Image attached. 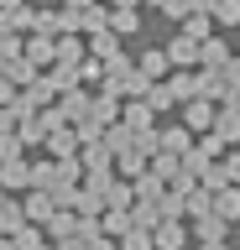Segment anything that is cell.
<instances>
[{
	"label": "cell",
	"mask_w": 240,
	"mask_h": 250,
	"mask_svg": "<svg viewBox=\"0 0 240 250\" xmlns=\"http://www.w3.org/2000/svg\"><path fill=\"white\" fill-rule=\"evenodd\" d=\"M183 130H198V136H204V130H214V104H209V99H188V109H183Z\"/></svg>",
	"instance_id": "6da1fadb"
},
{
	"label": "cell",
	"mask_w": 240,
	"mask_h": 250,
	"mask_svg": "<svg viewBox=\"0 0 240 250\" xmlns=\"http://www.w3.org/2000/svg\"><path fill=\"white\" fill-rule=\"evenodd\" d=\"M183 240H188V234H183L177 219H162L157 229H152V250H183Z\"/></svg>",
	"instance_id": "7a4b0ae2"
},
{
	"label": "cell",
	"mask_w": 240,
	"mask_h": 250,
	"mask_svg": "<svg viewBox=\"0 0 240 250\" xmlns=\"http://www.w3.org/2000/svg\"><path fill=\"white\" fill-rule=\"evenodd\" d=\"M167 62H173V68H193V62H198V42H188V37L177 31L173 47H167Z\"/></svg>",
	"instance_id": "3957f363"
},
{
	"label": "cell",
	"mask_w": 240,
	"mask_h": 250,
	"mask_svg": "<svg viewBox=\"0 0 240 250\" xmlns=\"http://www.w3.org/2000/svg\"><path fill=\"white\" fill-rule=\"evenodd\" d=\"M214 136H219L224 146H230V141H240V115H235L230 104H224V109H214Z\"/></svg>",
	"instance_id": "277c9868"
},
{
	"label": "cell",
	"mask_w": 240,
	"mask_h": 250,
	"mask_svg": "<svg viewBox=\"0 0 240 250\" xmlns=\"http://www.w3.org/2000/svg\"><path fill=\"white\" fill-rule=\"evenodd\" d=\"M198 62H209V68H224V62H230V42H219V37L198 42Z\"/></svg>",
	"instance_id": "5b68a950"
},
{
	"label": "cell",
	"mask_w": 240,
	"mask_h": 250,
	"mask_svg": "<svg viewBox=\"0 0 240 250\" xmlns=\"http://www.w3.org/2000/svg\"><path fill=\"white\" fill-rule=\"evenodd\" d=\"M214 214L230 224V219H240V188H219L214 193Z\"/></svg>",
	"instance_id": "8992f818"
},
{
	"label": "cell",
	"mask_w": 240,
	"mask_h": 250,
	"mask_svg": "<svg viewBox=\"0 0 240 250\" xmlns=\"http://www.w3.org/2000/svg\"><path fill=\"white\" fill-rule=\"evenodd\" d=\"M47 146H52V151H58V162H68V156L79 151V136H73V130H63V125H58V130H47Z\"/></svg>",
	"instance_id": "52a82bcc"
},
{
	"label": "cell",
	"mask_w": 240,
	"mask_h": 250,
	"mask_svg": "<svg viewBox=\"0 0 240 250\" xmlns=\"http://www.w3.org/2000/svg\"><path fill=\"white\" fill-rule=\"evenodd\" d=\"M120 125H131L136 136H146V130H152V104H146V99H136V104L126 109V120H120Z\"/></svg>",
	"instance_id": "ba28073f"
},
{
	"label": "cell",
	"mask_w": 240,
	"mask_h": 250,
	"mask_svg": "<svg viewBox=\"0 0 240 250\" xmlns=\"http://www.w3.org/2000/svg\"><path fill=\"white\" fill-rule=\"evenodd\" d=\"M198 240L204 245H224V219L219 214H198Z\"/></svg>",
	"instance_id": "9c48e42d"
},
{
	"label": "cell",
	"mask_w": 240,
	"mask_h": 250,
	"mask_svg": "<svg viewBox=\"0 0 240 250\" xmlns=\"http://www.w3.org/2000/svg\"><path fill=\"white\" fill-rule=\"evenodd\" d=\"M52 42H58V37H32V42H26V62H32V68H37V62H52V58H58Z\"/></svg>",
	"instance_id": "30bf717a"
},
{
	"label": "cell",
	"mask_w": 240,
	"mask_h": 250,
	"mask_svg": "<svg viewBox=\"0 0 240 250\" xmlns=\"http://www.w3.org/2000/svg\"><path fill=\"white\" fill-rule=\"evenodd\" d=\"M115 115H120V104H115V94H105V99H94L89 104V120L105 130V125H115Z\"/></svg>",
	"instance_id": "8fae6325"
},
{
	"label": "cell",
	"mask_w": 240,
	"mask_h": 250,
	"mask_svg": "<svg viewBox=\"0 0 240 250\" xmlns=\"http://www.w3.org/2000/svg\"><path fill=\"white\" fill-rule=\"evenodd\" d=\"M0 183H5V188H26V183H32V167L16 156V162H5V167H0Z\"/></svg>",
	"instance_id": "7c38bea8"
},
{
	"label": "cell",
	"mask_w": 240,
	"mask_h": 250,
	"mask_svg": "<svg viewBox=\"0 0 240 250\" xmlns=\"http://www.w3.org/2000/svg\"><path fill=\"white\" fill-rule=\"evenodd\" d=\"M131 198H136V203H157L162 198V177H146V172H141L136 188H131Z\"/></svg>",
	"instance_id": "4fadbf2b"
},
{
	"label": "cell",
	"mask_w": 240,
	"mask_h": 250,
	"mask_svg": "<svg viewBox=\"0 0 240 250\" xmlns=\"http://www.w3.org/2000/svg\"><path fill=\"white\" fill-rule=\"evenodd\" d=\"M167 68H173V62H167V52H157V47H152V52H141V73L152 78V83H157Z\"/></svg>",
	"instance_id": "5bb4252c"
},
{
	"label": "cell",
	"mask_w": 240,
	"mask_h": 250,
	"mask_svg": "<svg viewBox=\"0 0 240 250\" xmlns=\"http://www.w3.org/2000/svg\"><path fill=\"white\" fill-rule=\"evenodd\" d=\"M52 208H58V203H52V193H32V198H26V219H37V224H42V219H52Z\"/></svg>",
	"instance_id": "9a60e30c"
},
{
	"label": "cell",
	"mask_w": 240,
	"mask_h": 250,
	"mask_svg": "<svg viewBox=\"0 0 240 250\" xmlns=\"http://www.w3.org/2000/svg\"><path fill=\"white\" fill-rule=\"evenodd\" d=\"M183 37H188V42H209V16H183Z\"/></svg>",
	"instance_id": "2e32d148"
},
{
	"label": "cell",
	"mask_w": 240,
	"mask_h": 250,
	"mask_svg": "<svg viewBox=\"0 0 240 250\" xmlns=\"http://www.w3.org/2000/svg\"><path fill=\"white\" fill-rule=\"evenodd\" d=\"M79 58H84V42H79V37H58V62H63V68H73Z\"/></svg>",
	"instance_id": "e0dca14e"
},
{
	"label": "cell",
	"mask_w": 240,
	"mask_h": 250,
	"mask_svg": "<svg viewBox=\"0 0 240 250\" xmlns=\"http://www.w3.org/2000/svg\"><path fill=\"white\" fill-rule=\"evenodd\" d=\"M110 31L120 37V31H136V11H126V5H110Z\"/></svg>",
	"instance_id": "ac0fdd59"
},
{
	"label": "cell",
	"mask_w": 240,
	"mask_h": 250,
	"mask_svg": "<svg viewBox=\"0 0 240 250\" xmlns=\"http://www.w3.org/2000/svg\"><path fill=\"white\" fill-rule=\"evenodd\" d=\"M99 229H110V234H131V208H110Z\"/></svg>",
	"instance_id": "d6986e66"
},
{
	"label": "cell",
	"mask_w": 240,
	"mask_h": 250,
	"mask_svg": "<svg viewBox=\"0 0 240 250\" xmlns=\"http://www.w3.org/2000/svg\"><path fill=\"white\" fill-rule=\"evenodd\" d=\"M209 16L224 21V26H235V21H240V0H214V11H209Z\"/></svg>",
	"instance_id": "ffe728a7"
},
{
	"label": "cell",
	"mask_w": 240,
	"mask_h": 250,
	"mask_svg": "<svg viewBox=\"0 0 240 250\" xmlns=\"http://www.w3.org/2000/svg\"><path fill=\"white\" fill-rule=\"evenodd\" d=\"M193 151H198V156H204V162H209V156H224V141L214 136V130H204V136H198V146H193Z\"/></svg>",
	"instance_id": "44dd1931"
},
{
	"label": "cell",
	"mask_w": 240,
	"mask_h": 250,
	"mask_svg": "<svg viewBox=\"0 0 240 250\" xmlns=\"http://www.w3.org/2000/svg\"><path fill=\"white\" fill-rule=\"evenodd\" d=\"M131 203H136V198H131V188H126V183H110V193H105V208H131Z\"/></svg>",
	"instance_id": "7402d4cb"
},
{
	"label": "cell",
	"mask_w": 240,
	"mask_h": 250,
	"mask_svg": "<svg viewBox=\"0 0 240 250\" xmlns=\"http://www.w3.org/2000/svg\"><path fill=\"white\" fill-rule=\"evenodd\" d=\"M146 104H152V115L173 104V94H167V83H152V89H146Z\"/></svg>",
	"instance_id": "603a6c76"
},
{
	"label": "cell",
	"mask_w": 240,
	"mask_h": 250,
	"mask_svg": "<svg viewBox=\"0 0 240 250\" xmlns=\"http://www.w3.org/2000/svg\"><path fill=\"white\" fill-rule=\"evenodd\" d=\"M120 172H126V177H141V151H136V146H131V151H120Z\"/></svg>",
	"instance_id": "cb8c5ba5"
},
{
	"label": "cell",
	"mask_w": 240,
	"mask_h": 250,
	"mask_svg": "<svg viewBox=\"0 0 240 250\" xmlns=\"http://www.w3.org/2000/svg\"><path fill=\"white\" fill-rule=\"evenodd\" d=\"M0 229H21V208H16L11 198L0 203Z\"/></svg>",
	"instance_id": "d4e9b609"
},
{
	"label": "cell",
	"mask_w": 240,
	"mask_h": 250,
	"mask_svg": "<svg viewBox=\"0 0 240 250\" xmlns=\"http://www.w3.org/2000/svg\"><path fill=\"white\" fill-rule=\"evenodd\" d=\"M0 156H5V162H16V156H21V136L0 130Z\"/></svg>",
	"instance_id": "484cf974"
},
{
	"label": "cell",
	"mask_w": 240,
	"mask_h": 250,
	"mask_svg": "<svg viewBox=\"0 0 240 250\" xmlns=\"http://www.w3.org/2000/svg\"><path fill=\"white\" fill-rule=\"evenodd\" d=\"M219 167H224V177H230V188H240V151H230Z\"/></svg>",
	"instance_id": "4316f807"
},
{
	"label": "cell",
	"mask_w": 240,
	"mask_h": 250,
	"mask_svg": "<svg viewBox=\"0 0 240 250\" xmlns=\"http://www.w3.org/2000/svg\"><path fill=\"white\" fill-rule=\"evenodd\" d=\"M126 250H152V229H131L126 234Z\"/></svg>",
	"instance_id": "83f0119b"
},
{
	"label": "cell",
	"mask_w": 240,
	"mask_h": 250,
	"mask_svg": "<svg viewBox=\"0 0 240 250\" xmlns=\"http://www.w3.org/2000/svg\"><path fill=\"white\" fill-rule=\"evenodd\" d=\"M162 11H167V16H177V21H183V16H193V0H162Z\"/></svg>",
	"instance_id": "f1b7e54d"
},
{
	"label": "cell",
	"mask_w": 240,
	"mask_h": 250,
	"mask_svg": "<svg viewBox=\"0 0 240 250\" xmlns=\"http://www.w3.org/2000/svg\"><path fill=\"white\" fill-rule=\"evenodd\" d=\"M58 250H84V240H58Z\"/></svg>",
	"instance_id": "f546056e"
},
{
	"label": "cell",
	"mask_w": 240,
	"mask_h": 250,
	"mask_svg": "<svg viewBox=\"0 0 240 250\" xmlns=\"http://www.w3.org/2000/svg\"><path fill=\"white\" fill-rule=\"evenodd\" d=\"M0 104H11V83L5 78H0Z\"/></svg>",
	"instance_id": "4dcf8cb0"
},
{
	"label": "cell",
	"mask_w": 240,
	"mask_h": 250,
	"mask_svg": "<svg viewBox=\"0 0 240 250\" xmlns=\"http://www.w3.org/2000/svg\"><path fill=\"white\" fill-rule=\"evenodd\" d=\"M89 5H94V0H68V11H89Z\"/></svg>",
	"instance_id": "1f68e13d"
},
{
	"label": "cell",
	"mask_w": 240,
	"mask_h": 250,
	"mask_svg": "<svg viewBox=\"0 0 240 250\" xmlns=\"http://www.w3.org/2000/svg\"><path fill=\"white\" fill-rule=\"evenodd\" d=\"M0 5H5V11H21V0H0Z\"/></svg>",
	"instance_id": "d6a6232c"
},
{
	"label": "cell",
	"mask_w": 240,
	"mask_h": 250,
	"mask_svg": "<svg viewBox=\"0 0 240 250\" xmlns=\"http://www.w3.org/2000/svg\"><path fill=\"white\" fill-rule=\"evenodd\" d=\"M198 250H224V245H198Z\"/></svg>",
	"instance_id": "836d02e7"
},
{
	"label": "cell",
	"mask_w": 240,
	"mask_h": 250,
	"mask_svg": "<svg viewBox=\"0 0 240 250\" xmlns=\"http://www.w3.org/2000/svg\"><path fill=\"white\" fill-rule=\"evenodd\" d=\"M152 5H162V0H152Z\"/></svg>",
	"instance_id": "e575fe53"
},
{
	"label": "cell",
	"mask_w": 240,
	"mask_h": 250,
	"mask_svg": "<svg viewBox=\"0 0 240 250\" xmlns=\"http://www.w3.org/2000/svg\"><path fill=\"white\" fill-rule=\"evenodd\" d=\"M42 250H47V245H42Z\"/></svg>",
	"instance_id": "d590c367"
},
{
	"label": "cell",
	"mask_w": 240,
	"mask_h": 250,
	"mask_svg": "<svg viewBox=\"0 0 240 250\" xmlns=\"http://www.w3.org/2000/svg\"><path fill=\"white\" fill-rule=\"evenodd\" d=\"M235 62H240V58H235Z\"/></svg>",
	"instance_id": "8d00e7d4"
}]
</instances>
